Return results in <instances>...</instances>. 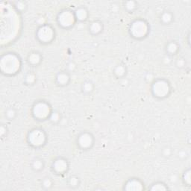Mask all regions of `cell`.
Returning a JSON list of instances; mask_svg holds the SVG:
<instances>
[{"label": "cell", "mask_w": 191, "mask_h": 191, "mask_svg": "<svg viewBox=\"0 0 191 191\" xmlns=\"http://www.w3.org/2000/svg\"><path fill=\"white\" fill-rule=\"evenodd\" d=\"M182 62H185V60L184 58H178L177 60V66L178 67H182V66H184L185 63H182Z\"/></svg>", "instance_id": "obj_8"}, {"label": "cell", "mask_w": 191, "mask_h": 191, "mask_svg": "<svg viewBox=\"0 0 191 191\" xmlns=\"http://www.w3.org/2000/svg\"><path fill=\"white\" fill-rule=\"evenodd\" d=\"M160 20H162L163 23L165 24H167V23H170V22L173 20V16H172V14L169 11H165L164 13H163L161 16V18Z\"/></svg>", "instance_id": "obj_4"}, {"label": "cell", "mask_w": 191, "mask_h": 191, "mask_svg": "<svg viewBox=\"0 0 191 191\" xmlns=\"http://www.w3.org/2000/svg\"><path fill=\"white\" fill-rule=\"evenodd\" d=\"M16 114H17V112L13 108H11V109H8L6 112V116L8 118H9L10 120H12L15 117Z\"/></svg>", "instance_id": "obj_6"}, {"label": "cell", "mask_w": 191, "mask_h": 191, "mask_svg": "<svg viewBox=\"0 0 191 191\" xmlns=\"http://www.w3.org/2000/svg\"><path fill=\"white\" fill-rule=\"evenodd\" d=\"M43 160H40L39 158H35L34 160H33L32 163V168L34 170H35L36 171H38V170H40L41 169H43Z\"/></svg>", "instance_id": "obj_5"}, {"label": "cell", "mask_w": 191, "mask_h": 191, "mask_svg": "<svg viewBox=\"0 0 191 191\" xmlns=\"http://www.w3.org/2000/svg\"><path fill=\"white\" fill-rule=\"evenodd\" d=\"M69 78V76L66 73H61L58 75L57 80L58 81V83L60 85H65L68 82Z\"/></svg>", "instance_id": "obj_2"}, {"label": "cell", "mask_w": 191, "mask_h": 191, "mask_svg": "<svg viewBox=\"0 0 191 191\" xmlns=\"http://www.w3.org/2000/svg\"><path fill=\"white\" fill-rule=\"evenodd\" d=\"M82 90L83 92L85 93H90L93 90V84L90 81H87V82H84L82 85Z\"/></svg>", "instance_id": "obj_3"}, {"label": "cell", "mask_w": 191, "mask_h": 191, "mask_svg": "<svg viewBox=\"0 0 191 191\" xmlns=\"http://www.w3.org/2000/svg\"><path fill=\"white\" fill-rule=\"evenodd\" d=\"M179 49V44L175 41H171L167 44L166 50V52H168L170 55H176V53L177 52L178 50Z\"/></svg>", "instance_id": "obj_1"}, {"label": "cell", "mask_w": 191, "mask_h": 191, "mask_svg": "<svg viewBox=\"0 0 191 191\" xmlns=\"http://www.w3.org/2000/svg\"><path fill=\"white\" fill-rule=\"evenodd\" d=\"M172 153V150L170 147H166L163 149V156H166V157H168L171 155Z\"/></svg>", "instance_id": "obj_7"}]
</instances>
